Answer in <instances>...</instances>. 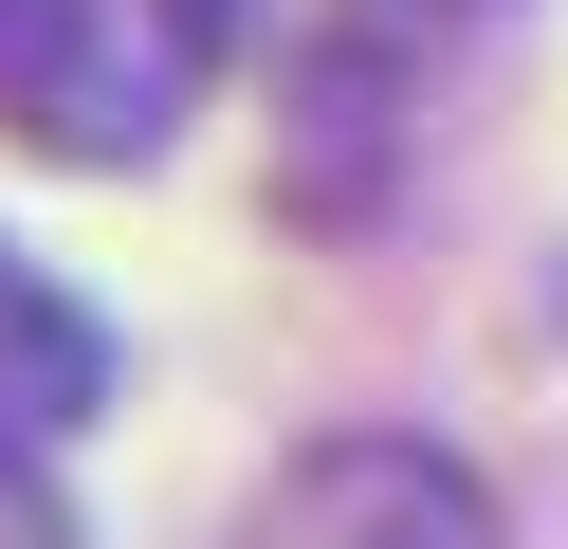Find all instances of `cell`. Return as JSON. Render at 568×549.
Returning a JSON list of instances; mask_svg holds the SVG:
<instances>
[{
    "mask_svg": "<svg viewBox=\"0 0 568 549\" xmlns=\"http://www.w3.org/2000/svg\"><path fill=\"white\" fill-rule=\"evenodd\" d=\"M239 55V0H0V129L55 165H148Z\"/></svg>",
    "mask_w": 568,
    "mask_h": 549,
    "instance_id": "obj_1",
    "label": "cell"
},
{
    "mask_svg": "<svg viewBox=\"0 0 568 549\" xmlns=\"http://www.w3.org/2000/svg\"><path fill=\"white\" fill-rule=\"evenodd\" d=\"M239 549H495V476L422 421H348V439H294L257 476Z\"/></svg>",
    "mask_w": 568,
    "mask_h": 549,
    "instance_id": "obj_2",
    "label": "cell"
},
{
    "mask_svg": "<svg viewBox=\"0 0 568 549\" xmlns=\"http://www.w3.org/2000/svg\"><path fill=\"white\" fill-rule=\"evenodd\" d=\"M92 403H111V329H92L38 256H0V439L38 458V439H74Z\"/></svg>",
    "mask_w": 568,
    "mask_h": 549,
    "instance_id": "obj_3",
    "label": "cell"
},
{
    "mask_svg": "<svg viewBox=\"0 0 568 549\" xmlns=\"http://www.w3.org/2000/svg\"><path fill=\"white\" fill-rule=\"evenodd\" d=\"M0 549H74V512L38 495V458H19V439H0Z\"/></svg>",
    "mask_w": 568,
    "mask_h": 549,
    "instance_id": "obj_4",
    "label": "cell"
}]
</instances>
